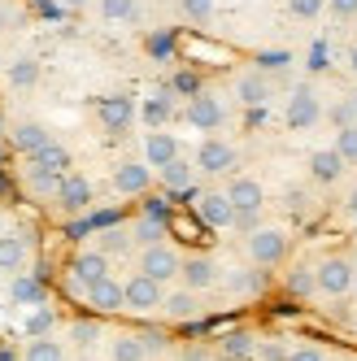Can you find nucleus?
Returning a JSON list of instances; mask_svg holds the SVG:
<instances>
[{
	"instance_id": "nucleus-1",
	"label": "nucleus",
	"mask_w": 357,
	"mask_h": 361,
	"mask_svg": "<svg viewBox=\"0 0 357 361\" xmlns=\"http://www.w3.org/2000/svg\"><path fill=\"white\" fill-rule=\"evenodd\" d=\"M288 231L284 226H258V231H248L244 235V257L253 266H262V270H274V266H284L288 262Z\"/></svg>"
},
{
	"instance_id": "nucleus-2",
	"label": "nucleus",
	"mask_w": 357,
	"mask_h": 361,
	"mask_svg": "<svg viewBox=\"0 0 357 361\" xmlns=\"http://www.w3.org/2000/svg\"><path fill=\"white\" fill-rule=\"evenodd\" d=\"M314 274H318V296H327V300H344V296L353 292L357 266L349 262L344 252H331V257H322V262L314 266Z\"/></svg>"
},
{
	"instance_id": "nucleus-3",
	"label": "nucleus",
	"mask_w": 357,
	"mask_h": 361,
	"mask_svg": "<svg viewBox=\"0 0 357 361\" xmlns=\"http://www.w3.org/2000/svg\"><path fill=\"white\" fill-rule=\"evenodd\" d=\"M135 270L140 274H148V279H157V283H178V270H183V252H178L174 244H148V248H140V257H135Z\"/></svg>"
},
{
	"instance_id": "nucleus-4",
	"label": "nucleus",
	"mask_w": 357,
	"mask_h": 361,
	"mask_svg": "<svg viewBox=\"0 0 357 361\" xmlns=\"http://www.w3.org/2000/svg\"><path fill=\"white\" fill-rule=\"evenodd\" d=\"M126 283V314H135V318H152V314H162V305H166V283L157 279H148V274H131V279H122Z\"/></svg>"
},
{
	"instance_id": "nucleus-5",
	"label": "nucleus",
	"mask_w": 357,
	"mask_h": 361,
	"mask_svg": "<svg viewBox=\"0 0 357 361\" xmlns=\"http://www.w3.org/2000/svg\"><path fill=\"white\" fill-rule=\"evenodd\" d=\"M192 161H196V170L205 174V178H222V174H231V170L240 166V152H236V144H231V140H222V135H205Z\"/></svg>"
},
{
	"instance_id": "nucleus-6",
	"label": "nucleus",
	"mask_w": 357,
	"mask_h": 361,
	"mask_svg": "<svg viewBox=\"0 0 357 361\" xmlns=\"http://www.w3.org/2000/svg\"><path fill=\"white\" fill-rule=\"evenodd\" d=\"M135 96L131 92H109V96H100L96 100V122H100V131L105 135H122L126 126L135 122Z\"/></svg>"
},
{
	"instance_id": "nucleus-7",
	"label": "nucleus",
	"mask_w": 357,
	"mask_h": 361,
	"mask_svg": "<svg viewBox=\"0 0 357 361\" xmlns=\"http://www.w3.org/2000/svg\"><path fill=\"white\" fill-rule=\"evenodd\" d=\"M322 96H318V87L314 83H301V87H292V96H288V109H284V118H288V126L292 131H310V126H318L322 122Z\"/></svg>"
},
{
	"instance_id": "nucleus-8",
	"label": "nucleus",
	"mask_w": 357,
	"mask_h": 361,
	"mask_svg": "<svg viewBox=\"0 0 357 361\" xmlns=\"http://www.w3.org/2000/svg\"><path fill=\"white\" fill-rule=\"evenodd\" d=\"M92 200H96V192H92L87 178L74 174V170H66V174H61V188H57V196H53L57 214H66V218H83V214L92 209Z\"/></svg>"
},
{
	"instance_id": "nucleus-9",
	"label": "nucleus",
	"mask_w": 357,
	"mask_h": 361,
	"mask_svg": "<svg viewBox=\"0 0 357 361\" xmlns=\"http://www.w3.org/2000/svg\"><path fill=\"white\" fill-rule=\"evenodd\" d=\"M109 266H114V257H109V252H100V248H83V252H74V262H70V288L79 292V296H87V288L105 279V274H109Z\"/></svg>"
},
{
	"instance_id": "nucleus-10",
	"label": "nucleus",
	"mask_w": 357,
	"mask_h": 361,
	"mask_svg": "<svg viewBox=\"0 0 357 361\" xmlns=\"http://www.w3.org/2000/svg\"><path fill=\"white\" fill-rule=\"evenodd\" d=\"M183 118L196 126V131H205V135H214V131H222L226 126V105L214 96V92H205L200 87L196 96H188V109H183Z\"/></svg>"
},
{
	"instance_id": "nucleus-11",
	"label": "nucleus",
	"mask_w": 357,
	"mask_h": 361,
	"mask_svg": "<svg viewBox=\"0 0 357 361\" xmlns=\"http://www.w3.org/2000/svg\"><path fill=\"white\" fill-rule=\"evenodd\" d=\"M87 309H92V314L96 318H109V314H122V309H126V283L122 279H114V274H105V279H100V283H92V288H87Z\"/></svg>"
},
{
	"instance_id": "nucleus-12",
	"label": "nucleus",
	"mask_w": 357,
	"mask_h": 361,
	"mask_svg": "<svg viewBox=\"0 0 357 361\" xmlns=\"http://www.w3.org/2000/svg\"><path fill=\"white\" fill-rule=\"evenodd\" d=\"M114 192L118 196H148L152 192V166L140 157H126L114 166Z\"/></svg>"
},
{
	"instance_id": "nucleus-13",
	"label": "nucleus",
	"mask_w": 357,
	"mask_h": 361,
	"mask_svg": "<svg viewBox=\"0 0 357 361\" xmlns=\"http://www.w3.org/2000/svg\"><path fill=\"white\" fill-rule=\"evenodd\" d=\"M178 283H183V288H192V292L218 288V283H222L218 262H214V257H205V252H188V257H183V270H178Z\"/></svg>"
},
{
	"instance_id": "nucleus-14",
	"label": "nucleus",
	"mask_w": 357,
	"mask_h": 361,
	"mask_svg": "<svg viewBox=\"0 0 357 361\" xmlns=\"http://www.w3.org/2000/svg\"><path fill=\"white\" fill-rule=\"evenodd\" d=\"M196 218L210 231H226V226H236V204L226 192H200L196 196Z\"/></svg>"
},
{
	"instance_id": "nucleus-15",
	"label": "nucleus",
	"mask_w": 357,
	"mask_h": 361,
	"mask_svg": "<svg viewBox=\"0 0 357 361\" xmlns=\"http://www.w3.org/2000/svg\"><path fill=\"white\" fill-rule=\"evenodd\" d=\"M231 92H236V100L240 105H248V109H262L266 100H270V74L266 70H240L236 74V83H231Z\"/></svg>"
},
{
	"instance_id": "nucleus-16",
	"label": "nucleus",
	"mask_w": 357,
	"mask_h": 361,
	"mask_svg": "<svg viewBox=\"0 0 357 361\" xmlns=\"http://www.w3.org/2000/svg\"><path fill=\"white\" fill-rule=\"evenodd\" d=\"M31 262V235L27 231H0V274H18Z\"/></svg>"
},
{
	"instance_id": "nucleus-17",
	"label": "nucleus",
	"mask_w": 357,
	"mask_h": 361,
	"mask_svg": "<svg viewBox=\"0 0 357 361\" xmlns=\"http://www.w3.org/2000/svg\"><path fill=\"white\" fill-rule=\"evenodd\" d=\"M226 196H231L236 214H262L266 209V188L253 174H236L231 183H226Z\"/></svg>"
},
{
	"instance_id": "nucleus-18",
	"label": "nucleus",
	"mask_w": 357,
	"mask_h": 361,
	"mask_svg": "<svg viewBox=\"0 0 357 361\" xmlns=\"http://www.w3.org/2000/svg\"><path fill=\"white\" fill-rule=\"evenodd\" d=\"M9 144L22 152V157H35L40 148L53 144V131H48L44 122H35V118H18V122H13V131H9Z\"/></svg>"
},
{
	"instance_id": "nucleus-19",
	"label": "nucleus",
	"mask_w": 357,
	"mask_h": 361,
	"mask_svg": "<svg viewBox=\"0 0 357 361\" xmlns=\"http://www.w3.org/2000/svg\"><path fill=\"white\" fill-rule=\"evenodd\" d=\"M196 174H200L196 161H188L183 152H178L174 161H166V166L157 170V183H162L166 192H192V188H196Z\"/></svg>"
},
{
	"instance_id": "nucleus-20",
	"label": "nucleus",
	"mask_w": 357,
	"mask_h": 361,
	"mask_svg": "<svg viewBox=\"0 0 357 361\" xmlns=\"http://www.w3.org/2000/svg\"><path fill=\"white\" fill-rule=\"evenodd\" d=\"M140 118L148 131H157V126H166L174 118V87H157V92H148L144 96V105H140Z\"/></svg>"
},
{
	"instance_id": "nucleus-21",
	"label": "nucleus",
	"mask_w": 357,
	"mask_h": 361,
	"mask_svg": "<svg viewBox=\"0 0 357 361\" xmlns=\"http://www.w3.org/2000/svg\"><path fill=\"white\" fill-rule=\"evenodd\" d=\"M22 183H27V192L35 200H53L57 188H61V174L48 170V166H40V161H27V166H22Z\"/></svg>"
},
{
	"instance_id": "nucleus-22",
	"label": "nucleus",
	"mask_w": 357,
	"mask_h": 361,
	"mask_svg": "<svg viewBox=\"0 0 357 361\" xmlns=\"http://www.w3.org/2000/svg\"><path fill=\"white\" fill-rule=\"evenodd\" d=\"M162 314L170 318V322H192L196 314H200V292H192V288H170L166 292V305H162Z\"/></svg>"
},
{
	"instance_id": "nucleus-23",
	"label": "nucleus",
	"mask_w": 357,
	"mask_h": 361,
	"mask_svg": "<svg viewBox=\"0 0 357 361\" xmlns=\"http://www.w3.org/2000/svg\"><path fill=\"white\" fill-rule=\"evenodd\" d=\"M344 166H349V161L340 157V148H336V144L310 152V178H314V183H336V178L344 174Z\"/></svg>"
},
{
	"instance_id": "nucleus-24",
	"label": "nucleus",
	"mask_w": 357,
	"mask_h": 361,
	"mask_svg": "<svg viewBox=\"0 0 357 361\" xmlns=\"http://www.w3.org/2000/svg\"><path fill=\"white\" fill-rule=\"evenodd\" d=\"M218 357H226V361H253V357H258V335L244 331V326L226 331L222 340H218Z\"/></svg>"
},
{
	"instance_id": "nucleus-25",
	"label": "nucleus",
	"mask_w": 357,
	"mask_h": 361,
	"mask_svg": "<svg viewBox=\"0 0 357 361\" xmlns=\"http://www.w3.org/2000/svg\"><path fill=\"white\" fill-rule=\"evenodd\" d=\"M174 157H178V140H174L170 131H162V126H157V131L144 135V161H148L152 170H162V166L174 161Z\"/></svg>"
},
{
	"instance_id": "nucleus-26",
	"label": "nucleus",
	"mask_w": 357,
	"mask_h": 361,
	"mask_svg": "<svg viewBox=\"0 0 357 361\" xmlns=\"http://www.w3.org/2000/svg\"><path fill=\"white\" fill-rule=\"evenodd\" d=\"M9 300H13V305H44V283H40L31 270L9 274Z\"/></svg>"
},
{
	"instance_id": "nucleus-27",
	"label": "nucleus",
	"mask_w": 357,
	"mask_h": 361,
	"mask_svg": "<svg viewBox=\"0 0 357 361\" xmlns=\"http://www.w3.org/2000/svg\"><path fill=\"white\" fill-rule=\"evenodd\" d=\"M109 361H148V348L140 340V331H118L109 340Z\"/></svg>"
},
{
	"instance_id": "nucleus-28",
	"label": "nucleus",
	"mask_w": 357,
	"mask_h": 361,
	"mask_svg": "<svg viewBox=\"0 0 357 361\" xmlns=\"http://www.w3.org/2000/svg\"><path fill=\"white\" fill-rule=\"evenodd\" d=\"M22 361H66V344L57 335H31L22 348Z\"/></svg>"
},
{
	"instance_id": "nucleus-29",
	"label": "nucleus",
	"mask_w": 357,
	"mask_h": 361,
	"mask_svg": "<svg viewBox=\"0 0 357 361\" xmlns=\"http://www.w3.org/2000/svg\"><path fill=\"white\" fill-rule=\"evenodd\" d=\"M96 248L109 252V257H126V252L135 248L131 226H105V231H96Z\"/></svg>"
},
{
	"instance_id": "nucleus-30",
	"label": "nucleus",
	"mask_w": 357,
	"mask_h": 361,
	"mask_svg": "<svg viewBox=\"0 0 357 361\" xmlns=\"http://www.w3.org/2000/svg\"><path fill=\"white\" fill-rule=\"evenodd\" d=\"M226 288H231L236 296H258V292L266 288V270L248 262L244 270H231V274H226Z\"/></svg>"
},
{
	"instance_id": "nucleus-31",
	"label": "nucleus",
	"mask_w": 357,
	"mask_h": 361,
	"mask_svg": "<svg viewBox=\"0 0 357 361\" xmlns=\"http://www.w3.org/2000/svg\"><path fill=\"white\" fill-rule=\"evenodd\" d=\"M96 9L109 27H131L140 18V0H96Z\"/></svg>"
},
{
	"instance_id": "nucleus-32",
	"label": "nucleus",
	"mask_w": 357,
	"mask_h": 361,
	"mask_svg": "<svg viewBox=\"0 0 357 361\" xmlns=\"http://www.w3.org/2000/svg\"><path fill=\"white\" fill-rule=\"evenodd\" d=\"M166 218H152V214H140L131 222V235H135V248H148V244H162L166 240Z\"/></svg>"
},
{
	"instance_id": "nucleus-33",
	"label": "nucleus",
	"mask_w": 357,
	"mask_h": 361,
	"mask_svg": "<svg viewBox=\"0 0 357 361\" xmlns=\"http://www.w3.org/2000/svg\"><path fill=\"white\" fill-rule=\"evenodd\" d=\"M5 79H9V87H13V92L35 87V83H40V61H35V57H18V61H9Z\"/></svg>"
},
{
	"instance_id": "nucleus-34",
	"label": "nucleus",
	"mask_w": 357,
	"mask_h": 361,
	"mask_svg": "<svg viewBox=\"0 0 357 361\" xmlns=\"http://www.w3.org/2000/svg\"><path fill=\"white\" fill-rule=\"evenodd\" d=\"M284 288L292 292V296H318V274H314V266H292L288 270V279H284Z\"/></svg>"
},
{
	"instance_id": "nucleus-35",
	"label": "nucleus",
	"mask_w": 357,
	"mask_h": 361,
	"mask_svg": "<svg viewBox=\"0 0 357 361\" xmlns=\"http://www.w3.org/2000/svg\"><path fill=\"white\" fill-rule=\"evenodd\" d=\"M27 161H40V166H48V170H57V174H66L70 170V152L53 140V144H48V148H40L35 152V157H27Z\"/></svg>"
},
{
	"instance_id": "nucleus-36",
	"label": "nucleus",
	"mask_w": 357,
	"mask_h": 361,
	"mask_svg": "<svg viewBox=\"0 0 357 361\" xmlns=\"http://www.w3.org/2000/svg\"><path fill=\"white\" fill-rule=\"evenodd\" d=\"M322 118H327L331 126H336V131H344V126H353V122H357V109H353V100L344 96V100H336V105H331Z\"/></svg>"
},
{
	"instance_id": "nucleus-37",
	"label": "nucleus",
	"mask_w": 357,
	"mask_h": 361,
	"mask_svg": "<svg viewBox=\"0 0 357 361\" xmlns=\"http://www.w3.org/2000/svg\"><path fill=\"white\" fill-rule=\"evenodd\" d=\"M53 326H57L53 309H48V305H35V314L27 318V335H53Z\"/></svg>"
},
{
	"instance_id": "nucleus-38",
	"label": "nucleus",
	"mask_w": 357,
	"mask_h": 361,
	"mask_svg": "<svg viewBox=\"0 0 357 361\" xmlns=\"http://www.w3.org/2000/svg\"><path fill=\"white\" fill-rule=\"evenodd\" d=\"M178 13L188 22H210L214 18V0H178Z\"/></svg>"
},
{
	"instance_id": "nucleus-39",
	"label": "nucleus",
	"mask_w": 357,
	"mask_h": 361,
	"mask_svg": "<svg viewBox=\"0 0 357 361\" xmlns=\"http://www.w3.org/2000/svg\"><path fill=\"white\" fill-rule=\"evenodd\" d=\"M322 9H327V0H288V13L301 18V22H314Z\"/></svg>"
},
{
	"instance_id": "nucleus-40",
	"label": "nucleus",
	"mask_w": 357,
	"mask_h": 361,
	"mask_svg": "<svg viewBox=\"0 0 357 361\" xmlns=\"http://www.w3.org/2000/svg\"><path fill=\"white\" fill-rule=\"evenodd\" d=\"M96 331H100V326H96V318H79V322L70 326V340L79 344V348H92V340H96Z\"/></svg>"
},
{
	"instance_id": "nucleus-41",
	"label": "nucleus",
	"mask_w": 357,
	"mask_h": 361,
	"mask_svg": "<svg viewBox=\"0 0 357 361\" xmlns=\"http://www.w3.org/2000/svg\"><path fill=\"white\" fill-rule=\"evenodd\" d=\"M336 148H340L344 161H357V122L344 126V131H336Z\"/></svg>"
},
{
	"instance_id": "nucleus-42",
	"label": "nucleus",
	"mask_w": 357,
	"mask_h": 361,
	"mask_svg": "<svg viewBox=\"0 0 357 361\" xmlns=\"http://www.w3.org/2000/svg\"><path fill=\"white\" fill-rule=\"evenodd\" d=\"M170 87H174L178 96H196V92H200V79H196L192 70H178L174 79H170Z\"/></svg>"
},
{
	"instance_id": "nucleus-43",
	"label": "nucleus",
	"mask_w": 357,
	"mask_h": 361,
	"mask_svg": "<svg viewBox=\"0 0 357 361\" xmlns=\"http://www.w3.org/2000/svg\"><path fill=\"white\" fill-rule=\"evenodd\" d=\"M148 53H152V57H170V53H174V35H166V31L148 35Z\"/></svg>"
},
{
	"instance_id": "nucleus-44",
	"label": "nucleus",
	"mask_w": 357,
	"mask_h": 361,
	"mask_svg": "<svg viewBox=\"0 0 357 361\" xmlns=\"http://www.w3.org/2000/svg\"><path fill=\"white\" fill-rule=\"evenodd\" d=\"M288 53H262L258 57V70H266V74H279V70H288Z\"/></svg>"
},
{
	"instance_id": "nucleus-45",
	"label": "nucleus",
	"mask_w": 357,
	"mask_h": 361,
	"mask_svg": "<svg viewBox=\"0 0 357 361\" xmlns=\"http://www.w3.org/2000/svg\"><path fill=\"white\" fill-rule=\"evenodd\" d=\"M327 9H331V18L353 22V18H357V0H327Z\"/></svg>"
},
{
	"instance_id": "nucleus-46",
	"label": "nucleus",
	"mask_w": 357,
	"mask_h": 361,
	"mask_svg": "<svg viewBox=\"0 0 357 361\" xmlns=\"http://www.w3.org/2000/svg\"><path fill=\"white\" fill-rule=\"evenodd\" d=\"M288 353H292V348H284L279 340H266V344H258V357H262V361H288Z\"/></svg>"
},
{
	"instance_id": "nucleus-47",
	"label": "nucleus",
	"mask_w": 357,
	"mask_h": 361,
	"mask_svg": "<svg viewBox=\"0 0 357 361\" xmlns=\"http://www.w3.org/2000/svg\"><path fill=\"white\" fill-rule=\"evenodd\" d=\"M288 361H331L322 348H314V344H301V348H292L288 353Z\"/></svg>"
},
{
	"instance_id": "nucleus-48",
	"label": "nucleus",
	"mask_w": 357,
	"mask_h": 361,
	"mask_svg": "<svg viewBox=\"0 0 357 361\" xmlns=\"http://www.w3.org/2000/svg\"><path fill=\"white\" fill-rule=\"evenodd\" d=\"M140 340H144V348H148V357L166 348V335H162V331H140Z\"/></svg>"
},
{
	"instance_id": "nucleus-49",
	"label": "nucleus",
	"mask_w": 357,
	"mask_h": 361,
	"mask_svg": "<svg viewBox=\"0 0 357 361\" xmlns=\"http://www.w3.org/2000/svg\"><path fill=\"white\" fill-rule=\"evenodd\" d=\"M305 66H310V70H327V44L322 39L310 48V61H305Z\"/></svg>"
},
{
	"instance_id": "nucleus-50",
	"label": "nucleus",
	"mask_w": 357,
	"mask_h": 361,
	"mask_svg": "<svg viewBox=\"0 0 357 361\" xmlns=\"http://www.w3.org/2000/svg\"><path fill=\"white\" fill-rule=\"evenodd\" d=\"M61 9H70V13H83V9H92V0H61Z\"/></svg>"
},
{
	"instance_id": "nucleus-51",
	"label": "nucleus",
	"mask_w": 357,
	"mask_h": 361,
	"mask_svg": "<svg viewBox=\"0 0 357 361\" xmlns=\"http://www.w3.org/2000/svg\"><path fill=\"white\" fill-rule=\"evenodd\" d=\"M284 200H288V209H296V214H301V209H305V192H288V196H284Z\"/></svg>"
},
{
	"instance_id": "nucleus-52",
	"label": "nucleus",
	"mask_w": 357,
	"mask_h": 361,
	"mask_svg": "<svg viewBox=\"0 0 357 361\" xmlns=\"http://www.w3.org/2000/svg\"><path fill=\"white\" fill-rule=\"evenodd\" d=\"M13 22H18V13H13V9H5V5H0V31H9Z\"/></svg>"
},
{
	"instance_id": "nucleus-53",
	"label": "nucleus",
	"mask_w": 357,
	"mask_h": 361,
	"mask_svg": "<svg viewBox=\"0 0 357 361\" xmlns=\"http://www.w3.org/2000/svg\"><path fill=\"white\" fill-rule=\"evenodd\" d=\"M349 214H353V218H357V188H353V192H349Z\"/></svg>"
},
{
	"instance_id": "nucleus-54",
	"label": "nucleus",
	"mask_w": 357,
	"mask_h": 361,
	"mask_svg": "<svg viewBox=\"0 0 357 361\" xmlns=\"http://www.w3.org/2000/svg\"><path fill=\"white\" fill-rule=\"evenodd\" d=\"M349 70H353V74H357V44H353V48H349Z\"/></svg>"
},
{
	"instance_id": "nucleus-55",
	"label": "nucleus",
	"mask_w": 357,
	"mask_h": 361,
	"mask_svg": "<svg viewBox=\"0 0 357 361\" xmlns=\"http://www.w3.org/2000/svg\"><path fill=\"white\" fill-rule=\"evenodd\" d=\"M349 100H353V109H357V87H353V92H349Z\"/></svg>"
},
{
	"instance_id": "nucleus-56",
	"label": "nucleus",
	"mask_w": 357,
	"mask_h": 361,
	"mask_svg": "<svg viewBox=\"0 0 357 361\" xmlns=\"http://www.w3.org/2000/svg\"><path fill=\"white\" fill-rule=\"evenodd\" d=\"M0 166H5V144H0Z\"/></svg>"
},
{
	"instance_id": "nucleus-57",
	"label": "nucleus",
	"mask_w": 357,
	"mask_h": 361,
	"mask_svg": "<svg viewBox=\"0 0 357 361\" xmlns=\"http://www.w3.org/2000/svg\"><path fill=\"white\" fill-rule=\"evenodd\" d=\"M0 231H5V214H0Z\"/></svg>"
},
{
	"instance_id": "nucleus-58",
	"label": "nucleus",
	"mask_w": 357,
	"mask_h": 361,
	"mask_svg": "<svg viewBox=\"0 0 357 361\" xmlns=\"http://www.w3.org/2000/svg\"><path fill=\"white\" fill-rule=\"evenodd\" d=\"M353 292H357V279H353Z\"/></svg>"
},
{
	"instance_id": "nucleus-59",
	"label": "nucleus",
	"mask_w": 357,
	"mask_h": 361,
	"mask_svg": "<svg viewBox=\"0 0 357 361\" xmlns=\"http://www.w3.org/2000/svg\"><path fill=\"white\" fill-rule=\"evenodd\" d=\"M353 335H357V322H353Z\"/></svg>"
},
{
	"instance_id": "nucleus-60",
	"label": "nucleus",
	"mask_w": 357,
	"mask_h": 361,
	"mask_svg": "<svg viewBox=\"0 0 357 361\" xmlns=\"http://www.w3.org/2000/svg\"><path fill=\"white\" fill-rule=\"evenodd\" d=\"M214 361H226V357H214Z\"/></svg>"
}]
</instances>
